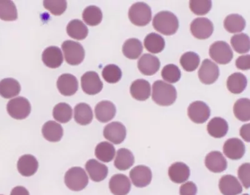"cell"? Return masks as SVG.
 Wrapping results in <instances>:
<instances>
[{"label": "cell", "mask_w": 250, "mask_h": 195, "mask_svg": "<svg viewBox=\"0 0 250 195\" xmlns=\"http://www.w3.org/2000/svg\"><path fill=\"white\" fill-rule=\"evenodd\" d=\"M249 195V194H244V195Z\"/></svg>", "instance_id": "f5cc1de1"}, {"label": "cell", "mask_w": 250, "mask_h": 195, "mask_svg": "<svg viewBox=\"0 0 250 195\" xmlns=\"http://www.w3.org/2000/svg\"><path fill=\"white\" fill-rule=\"evenodd\" d=\"M177 98V92L171 84L157 80L152 87V99L156 104L162 107L173 105Z\"/></svg>", "instance_id": "6da1fadb"}, {"label": "cell", "mask_w": 250, "mask_h": 195, "mask_svg": "<svg viewBox=\"0 0 250 195\" xmlns=\"http://www.w3.org/2000/svg\"><path fill=\"white\" fill-rule=\"evenodd\" d=\"M129 177L135 187L144 188L150 184L152 180V173L146 166L139 165L131 170Z\"/></svg>", "instance_id": "4fadbf2b"}, {"label": "cell", "mask_w": 250, "mask_h": 195, "mask_svg": "<svg viewBox=\"0 0 250 195\" xmlns=\"http://www.w3.org/2000/svg\"><path fill=\"white\" fill-rule=\"evenodd\" d=\"M223 153L231 160H240L244 156L245 146L240 139H229L223 146Z\"/></svg>", "instance_id": "9a60e30c"}, {"label": "cell", "mask_w": 250, "mask_h": 195, "mask_svg": "<svg viewBox=\"0 0 250 195\" xmlns=\"http://www.w3.org/2000/svg\"><path fill=\"white\" fill-rule=\"evenodd\" d=\"M74 118L78 124L87 125L92 122L93 114L90 105L81 103L76 105L74 109Z\"/></svg>", "instance_id": "f1b7e54d"}, {"label": "cell", "mask_w": 250, "mask_h": 195, "mask_svg": "<svg viewBox=\"0 0 250 195\" xmlns=\"http://www.w3.org/2000/svg\"><path fill=\"white\" fill-rule=\"evenodd\" d=\"M207 130L210 136L215 138L224 137L229 131V124L225 119L215 117L211 119L207 125Z\"/></svg>", "instance_id": "83f0119b"}, {"label": "cell", "mask_w": 250, "mask_h": 195, "mask_svg": "<svg viewBox=\"0 0 250 195\" xmlns=\"http://www.w3.org/2000/svg\"><path fill=\"white\" fill-rule=\"evenodd\" d=\"M227 85L228 89L231 93L240 94L246 88L247 77L242 73H234L228 78Z\"/></svg>", "instance_id": "d6a6232c"}, {"label": "cell", "mask_w": 250, "mask_h": 195, "mask_svg": "<svg viewBox=\"0 0 250 195\" xmlns=\"http://www.w3.org/2000/svg\"><path fill=\"white\" fill-rule=\"evenodd\" d=\"M180 62L185 71L191 72L195 71L199 66L200 58L198 54L188 51L182 56Z\"/></svg>", "instance_id": "b9f144b4"}, {"label": "cell", "mask_w": 250, "mask_h": 195, "mask_svg": "<svg viewBox=\"0 0 250 195\" xmlns=\"http://www.w3.org/2000/svg\"><path fill=\"white\" fill-rule=\"evenodd\" d=\"M10 195H30L27 190L21 186H18L12 190Z\"/></svg>", "instance_id": "816d5d0a"}, {"label": "cell", "mask_w": 250, "mask_h": 195, "mask_svg": "<svg viewBox=\"0 0 250 195\" xmlns=\"http://www.w3.org/2000/svg\"><path fill=\"white\" fill-rule=\"evenodd\" d=\"M42 134L46 140L50 142H58L63 136L62 125L54 121H48L42 128Z\"/></svg>", "instance_id": "484cf974"}, {"label": "cell", "mask_w": 250, "mask_h": 195, "mask_svg": "<svg viewBox=\"0 0 250 195\" xmlns=\"http://www.w3.org/2000/svg\"><path fill=\"white\" fill-rule=\"evenodd\" d=\"M240 133L241 136H242L243 140L247 142H250V124L243 125L242 127L241 128Z\"/></svg>", "instance_id": "f907efd6"}, {"label": "cell", "mask_w": 250, "mask_h": 195, "mask_svg": "<svg viewBox=\"0 0 250 195\" xmlns=\"http://www.w3.org/2000/svg\"><path fill=\"white\" fill-rule=\"evenodd\" d=\"M17 169L22 176H33L39 169V162L37 158L31 154H24L20 157L17 163Z\"/></svg>", "instance_id": "44dd1931"}, {"label": "cell", "mask_w": 250, "mask_h": 195, "mask_svg": "<svg viewBox=\"0 0 250 195\" xmlns=\"http://www.w3.org/2000/svg\"><path fill=\"white\" fill-rule=\"evenodd\" d=\"M81 84L83 91L89 95H95L102 90L104 84L99 75L95 71H88L82 76Z\"/></svg>", "instance_id": "8fae6325"}, {"label": "cell", "mask_w": 250, "mask_h": 195, "mask_svg": "<svg viewBox=\"0 0 250 195\" xmlns=\"http://www.w3.org/2000/svg\"><path fill=\"white\" fill-rule=\"evenodd\" d=\"M144 46L149 52L159 53L164 50L165 41L162 36L157 33H151L145 37Z\"/></svg>", "instance_id": "836d02e7"}, {"label": "cell", "mask_w": 250, "mask_h": 195, "mask_svg": "<svg viewBox=\"0 0 250 195\" xmlns=\"http://www.w3.org/2000/svg\"><path fill=\"white\" fill-rule=\"evenodd\" d=\"M210 113L209 107L202 101L192 103L188 108V115L192 122L196 124L206 122L210 116Z\"/></svg>", "instance_id": "9c48e42d"}, {"label": "cell", "mask_w": 250, "mask_h": 195, "mask_svg": "<svg viewBox=\"0 0 250 195\" xmlns=\"http://www.w3.org/2000/svg\"><path fill=\"white\" fill-rule=\"evenodd\" d=\"M211 59L220 65H227L231 61L233 53L227 43L218 41L211 44L209 51Z\"/></svg>", "instance_id": "8992f818"}, {"label": "cell", "mask_w": 250, "mask_h": 195, "mask_svg": "<svg viewBox=\"0 0 250 195\" xmlns=\"http://www.w3.org/2000/svg\"><path fill=\"white\" fill-rule=\"evenodd\" d=\"M62 48L67 64L76 66L83 61L85 53L80 43L66 40L62 43Z\"/></svg>", "instance_id": "5b68a950"}, {"label": "cell", "mask_w": 250, "mask_h": 195, "mask_svg": "<svg viewBox=\"0 0 250 195\" xmlns=\"http://www.w3.org/2000/svg\"><path fill=\"white\" fill-rule=\"evenodd\" d=\"M102 77L109 84H116L121 80V69L115 65H107L102 71Z\"/></svg>", "instance_id": "7bdbcfd3"}, {"label": "cell", "mask_w": 250, "mask_h": 195, "mask_svg": "<svg viewBox=\"0 0 250 195\" xmlns=\"http://www.w3.org/2000/svg\"><path fill=\"white\" fill-rule=\"evenodd\" d=\"M196 193H197V187L192 181H188L181 186L180 195H196Z\"/></svg>", "instance_id": "c3c4849f"}, {"label": "cell", "mask_w": 250, "mask_h": 195, "mask_svg": "<svg viewBox=\"0 0 250 195\" xmlns=\"http://www.w3.org/2000/svg\"><path fill=\"white\" fill-rule=\"evenodd\" d=\"M220 75L218 66L209 59L203 60L198 71V77L201 82L205 85L214 84Z\"/></svg>", "instance_id": "30bf717a"}, {"label": "cell", "mask_w": 250, "mask_h": 195, "mask_svg": "<svg viewBox=\"0 0 250 195\" xmlns=\"http://www.w3.org/2000/svg\"><path fill=\"white\" fill-rule=\"evenodd\" d=\"M88 176L81 167H73L66 172L64 183L69 189L74 192L82 191L88 185Z\"/></svg>", "instance_id": "3957f363"}, {"label": "cell", "mask_w": 250, "mask_h": 195, "mask_svg": "<svg viewBox=\"0 0 250 195\" xmlns=\"http://www.w3.org/2000/svg\"><path fill=\"white\" fill-rule=\"evenodd\" d=\"M162 77L166 82L170 84H175L180 79V69L175 65H167L162 69Z\"/></svg>", "instance_id": "ee69618b"}, {"label": "cell", "mask_w": 250, "mask_h": 195, "mask_svg": "<svg viewBox=\"0 0 250 195\" xmlns=\"http://www.w3.org/2000/svg\"><path fill=\"white\" fill-rule=\"evenodd\" d=\"M191 34L196 39L205 40L210 37L214 30L213 24L207 18H197L191 22Z\"/></svg>", "instance_id": "ba28073f"}, {"label": "cell", "mask_w": 250, "mask_h": 195, "mask_svg": "<svg viewBox=\"0 0 250 195\" xmlns=\"http://www.w3.org/2000/svg\"><path fill=\"white\" fill-rule=\"evenodd\" d=\"M115 149L111 143L104 142L99 143L95 149V156L98 160L104 163L112 161L115 156Z\"/></svg>", "instance_id": "d590c367"}, {"label": "cell", "mask_w": 250, "mask_h": 195, "mask_svg": "<svg viewBox=\"0 0 250 195\" xmlns=\"http://www.w3.org/2000/svg\"><path fill=\"white\" fill-rule=\"evenodd\" d=\"M219 188L223 195H238L243 191L242 186L233 175H224L219 182Z\"/></svg>", "instance_id": "ac0fdd59"}, {"label": "cell", "mask_w": 250, "mask_h": 195, "mask_svg": "<svg viewBox=\"0 0 250 195\" xmlns=\"http://www.w3.org/2000/svg\"><path fill=\"white\" fill-rule=\"evenodd\" d=\"M236 66L241 70L246 71L250 69V56H240L236 60Z\"/></svg>", "instance_id": "681fc988"}, {"label": "cell", "mask_w": 250, "mask_h": 195, "mask_svg": "<svg viewBox=\"0 0 250 195\" xmlns=\"http://www.w3.org/2000/svg\"><path fill=\"white\" fill-rule=\"evenodd\" d=\"M66 31L71 38L77 40L85 39L88 34V28L80 20H71L67 25Z\"/></svg>", "instance_id": "4dcf8cb0"}, {"label": "cell", "mask_w": 250, "mask_h": 195, "mask_svg": "<svg viewBox=\"0 0 250 195\" xmlns=\"http://www.w3.org/2000/svg\"><path fill=\"white\" fill-rule=\"evenodd\" d=\"M57 88L62 95L70 96L75 95L78 89L77 78L71 74H62L57 81Z\"/></svg>", "instance_id": "2e32d148"}, {"label": "cell", "mask_w": 250, "mask_h": 195, "mask_svg": "<svg viewBox=\"0 0 250 195\" xmlns=\"http://www.w3.org/2000/svg\"><path fill=\"white\" fill-rule=\"evenodd\" d=\"M238 178L242 183L243 187L249 189L250 186V164L244 163L239 168L238 171Z\"/></svg>", "instance_id": "7dc6e473"}, {"label": "cell", "mask_w": 250, "mask_h": 195, "mask_svg": "<svg viewBox=\"0 0 250 195\" xmlns=\"http://www.w3.org/2000/svg\"><path fill=\"white\" fill-rule=\"evenodd\" d=\"M234 116L242 122L250 120V100L249 98H241L236 101L233 107Z\"/></svg>", "instance_id": "8d00e7d4"}, {"label": "cell", "mask_w": 250, "mask_h": 195, "mask_svg": "<svg viewBox=\"0 0 250 195\" xmlns=\"http://www.w3.org/2000/svg\"><path fill=\"white\" fill-rule=\"evenodd\" d=\"M7 111L10 116L16 120H23L30 114L31 107L30 102L24 97L13 98L8 103Z\"/></svg>", "instance_id": "52a82bcc"}, {"label": "cell", "mask_w": 250, "mask_h": 195, "mask_svg": "<svg viewBox=\"0 0 250 195\" xmlns=\"http://www.w3.org/2000/svg\"><path fill=\"white\" fill-rule=\"evenodd\" d=\"M205 165L209 171L218 173L226 170L227 161L221 152H212L205 158Z\"/></svg>", "instance_id": "d6986e66"}, {"label": "cell", "mask_w": 250, "mask_h": 195, "mask_svg": "<svg viewBox=\"0 0 250 195\" xmlns=\"http://www.w3.org/2000/svg\"><path fill=\"white\" fill-rule=\"evenodd\" d=\"M82 17L88 25L95 26L101 23L103 14L100 8L96 6H89L84 9Z\"/></svg>", "instance_id": "74e56055"}, {"label": "cell", "mask_w": 250, "mask_h": 195, "mask_svg": "<svg viewBox=\"0 0 250 195\" xmlns=\"http://www.w3.org/2000/svg\"><path fill=\"white\" fill-rule=\"evenodd\" d=\"M123 53L130 60H136L140 57L144 51L142 42L137 39H130L125 42L122 48Z\"/></svg>", "instance_id": "1f68e13d"}, {"label": "cell", "mask_w": 250, "mask_h": 195, "mask_svg": "<svg viewBox=\"0 0 250 195\" xmlns=\"http://www.w3.org/2000/svg\"><path fill=\"white\" fill-rule=\"evenodd\" d=\"M104 137L115 145H119L126 136V128L122 123L114 122L107 125L104 131Z\"/></svg>", "instance_id": "7c38bea8"}, {"label": "cell", "mask_w": 250, "mask_h": 195, "mask_svg": "<svg viewBox=\"0 0 250 195\" xmlns=\"http://www.w3.org/2000/svg\"><path fill=\"white\" fill-rule=\"evenodd\" d=\"M109 188L114 195H127L131 190V182L125 174H117L111 177Z\"/></svg>", "instance_id": "e0dca14e"}, {"label": "cell", "mask_w": 250, "mask_h": 195, "mask_svg": "<svg viewBox=\"0 0 250 195\" xmlns=\"http://www.w3.org/2000/svg\"><path fill=\"white\" fill-rule=\"evenodd\" d=\"M42 60L49 68H57L63 62V56L59 47L50 46L44 50L42 54Z\"/></svg>", "instance_id": "7402d4cb"}, {"label": "cell", "mask_w": 250, "mask_h": 195, "mask_svg": "<svg viewBox=\"0 0 250 195\" xmlns=\"http://www.w3.org/2000/svg\"><path fill=\"white\" fill-rule=\"evenodd\" d=\"M18 18L17 8L12 1H0V19L3 21H15Z\"/></svg>", "instance_id": "60d3db41"}, {"label": "cell", "mask_w": 250, "mask_h": 195, "mask_svg": "<svg viewBox=\"0 0 250 195\" xmlns=\"http://www.w3.org/2000/svg\"><path fill=\"white\" fill-rule=\"evenodd\" d=\"M130 93L135 100L145 101L151 95V86L148 81L139 79L134 81L130 87Z\"/></svg>", "instance_id": "d4e9b609"}, {"label": "cell", "mask_w": 250, "mask_h": 195, "mask_svg": "<svg viewBox=\"0 0 250 195\" xmlns=\"http://www.w3.org/2000/svg\"><path fill=\"white\" fill-rule=\"evenodd\" d=\"M53 116L57 122L61 123H68L72 118V108L70 105L66 103H60L53 108Z\"/></svg>", "instance_id": "f35d334b"}, {"label": "cell", "mask_w": 250, "mask_h": 195, "mask_svg": "<svg viewBox=\"0 0 250 195\" xmlns=\"http://www.w3.org/2000/svg\"><path fill=\"white\" fill-rule=\"evenodd\" d=\"M151 8L144 2L133 4L129 8L128 17L131 23L138 26H145L151 20Z\"/></svg>", "instance_id": "277c9868"}, {"label": "cell", "mask_w": 250, "mask_h": 195, "mask_svg": "<svg viewBox=\"0 0 250 195\" xmlns=\"http://www.w3.org/2000/svg\"><path fill=\"white\" fill-rule=\"evenodd\" d=\"M168 175L173 182L182 183L188 180L190 170L184 163L176 162L169 168Z\"/></svg>", "instance_id": "cb8c5ba5"}, {"label": "cell", "mask_w": 250, "mask_h": 195, "mask_svg": "<svg viewBox=\"0 0 250 195\" xmlns=\"http://www.w3.org/2000/svg\"><path fill=\"white\" fill-rule=\"evenodd\" d=\"M44 7L53 15L60 16L65 12L67 8L66 1H44Z\"/></svg>", "instance_id": "bcb514c9"}, {"label": "cell", "mask_w": 250, "mask_h": 195, "mask_svg": "<svg viewBox=\"0 0 250 195\" xmlns=\"http://www.w3.org/2000/svg\"><path fill=\"white\" fill-rule=\"evenodd\" d=\"M212 6L211 1H190L189 8L191 12L198 16L207 14L210 11Z\"/></svg>", "instance_id": "f6af8a7d"}, {"label": "cell", "mask_w": 250, "mask_h": 195, "mask_svg": "<svg viewBox=\"0 0 250 195\" xmlns=\"http://www.w3.org/2000/svg\"><path fill=\"white\" fill-rule=\"evenodd\" d=\"M85 169L91 180L95 182H100L108 176V167L105 165L98 162L95 159L87 161Z\"/></svg>", "instance_id": "ffe728a7"}, {"label": "cell", "mask_w": 250, "mask_h": 195, "mask_svg": "<svg viewBox=\"0 0 250 195\" xmlns=\"http://www.w3.org/2000/svg\"><path fill=\"white\" fill-rule=\"evenodd\" d=\"M246 26L244 18L240 15L231 14L227 16L224 21L225 30L230 33L242 32Z\"/></svg>", "instance_id": "e575fe53"}, {"label": "cell", "mask_w": 250, "mask_h": 195, "mask_svg": "<svg viewBox=\"0 0 250 195\" xmlns=\"http://www.w3.org/2000/svg\"><path fill=\"white\" fill-rule=\"evenodd\" d=\"M21 91L19 82L12 78H4L0 82V95L10 99L19 95Z\"/></svg>", "instance_id": "4316f807"}, {"label": "cell", "mask_w": 250, "mask_h": 195, "mask_svg": "<svg viewBox=\"0 0 250 195\" xmlns=\"http://www.w3.org/2000/svg\"></svg>", "instance_id": "db71d44e"}, {"label": "cell", "mask_w": 250, "mask_h": 195, "mask_svg": "<svg viewBox=\"0 0 250 195\" xmlns=\"http://www.w3.org/2000/svg\"><path fill=\"white\" fill-rule=\"evenodd\" d=\"M116 107L112 102L109 101H102L96 105L95 113L96 118L102 123L109 122L115 117Z\"/></svg>", "instance_id": "603a6c76"}, {"label": "cell", "mask_w": 250, "mask_h": 195, "mask_svg": "<svg viewBox=\"0 0 250 195\" xmlns=\"http://www.w3.org/2000/svg\"><path fill=\"white\" fill-rule=\"evenodd\" d=\"M138 68L141 73L145 76H152L160 68L159 59L151 54H144L138 62Z\"/></svg>", "instance_id": "5bb4252c"}, {"label": "cell", "mask_w": 250, "mask_h": 195, "mask_svg": "<svg viewBox=\"0 0 250 195\" xmlns=\"http://www.w3.org/2000/svg\"><path fill=\"white\" fill-rule=\"evenodd\" d=\"M135 163V157L132 152L126 149L118 150L114 165L117 169L125 171L132 167Z\"/></svg>", "instance_id": "f546056e"}, {"label": "cell", "mask_w": 250, "mask_h": 195, "mask_svg": "<svg viewBox=\"0 0 250 195\" xmlns=\"http://www.w3.org/2000/svg\"><path fill=\"white\" fill-rule=\"evenodd\" d=\"M231 44L234 51L238 53L243 54L249 52L250 38L245 33L233 35L231 39Z\"/></svg>", "instance_id": "ab89813d"}, {"label": "cell", "mask_w": 250, "mask_h": 195, "mask_svg": "<svg viewBox=\"0 0 250 195\" xmlns=\"http://www.w3.org/2000/svg\"><path fill=\"white\" fill-rule=\"evenodd\" d=\"M153 26L156 31L166 36L173 35L179 28V22L174 13L162 11L154 17Z\"/></svg>", "instance_id": "7a4b0ae2"}]
</instances>
